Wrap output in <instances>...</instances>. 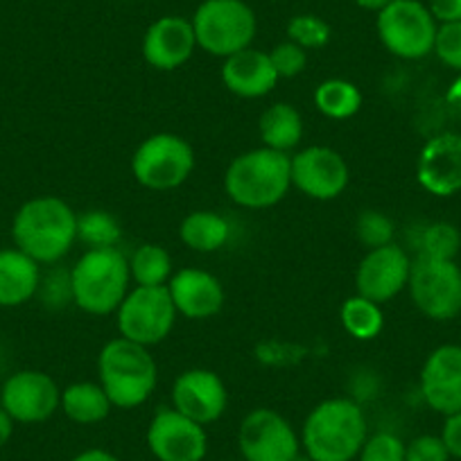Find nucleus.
<instances>
[{"label": "nucleus", "instance_id": "10", "mask_svg": "<svg viewBox=\"0 0 461 461\" xmlns=\"http://www.w3.org/2000/svg\"><path fill=\"white\" fill-rule=\"evenodd\" d=\"M411 303L428 319L450 321L461 314V269L455 260H437L419 256L411 260L410 283Z\"/></svg>", "mask_w": 461, "mask_h": 461}, {"label": "nucleus", "instance_id": "17", "mask_svg": "<svg viewBox=\"0 0 461 461\" xmlns=\"http://www.w3.org/2000/svg\"><path fill=\"white\" fill-rule=\"evenodd\" d=\"M420 396L429 410L443 416L461 411V346L434 348L420 369Z\"/></svg>", "mask_w": 461, "mask_h": 461}, {"label": "nucleus", "instance_id": "33", "mask_svg": "<svg viewBox=\"0 0 461 461\" xmlns=\"http://www.w3.org/2000/svg\"><path fill=\"white\" fill-rule=\"evenodd\" d=\"M407 443L393 432L369 434L357 461H405Z\"/></svg>", "mask_w": 461, "mask_h": 461}, {"label": "nucleus", "instance_id": "34", "mask_svg": "<svg viewBox=\"0 0 461 461\" xmlns=\"http://www.w3.org/2000/svg\"><path fill=\"white\" fill-rule=\"evenodd\" d=\"M432 52L443 66L461 73V21H456V23H438Z\"/></svg>", "mask_w": 461, "mask_h": 461}, {"label": "nucleus", "instance_id": "29", "mask_svg": "<svg viewBox=\"0 0 461 461\" xmlns=\"http://www.w3.org/2000/svg\"><path fill=\"white\" fill-rule=\"evenodd\" d=\"M122 238V226L111 212L86 211L77 215V242H84L88 249H104L118 247Z\"/></svg>", "mask_w": 461, "mask_h": 461}, {"label": "nucleus", "instance_id": "16", "mask_svg": "<svg viewBox=\"0 0 461 461\" xmlns=\"http://www.w3.org/2000/svg\"><path fill=\"white\" fill-rule=\"evenodd\" d=\"M172 407L203 428L217 423L229 407L224 380L211 369L184 371L172 383Z\"/></svg>", "mask_w": 461, "mask_h": 461}, {"label": "nucleus", "instance_id": "13", "mask_svg": "<svg viewBox=\"0 0 461 461\" xmlns=\"http://www.w3.org/2000/svg\"><path fill=\"white\" fill-rule=\"evenodd\" d=\"M59 402L61 389L46 371H16L0 387V405L5 407V411L16 423H43L55 416Z\"/></svg>", "mask_w": 461, "mask_h": 461}, {"label": "nucleus", "instance_id": "19", "mask_svg": "<svg viewBox=\"0 0 461 461\" xmlns=\"http://www.w3.org/2000/svg\"><path fill=\"white\" fill-rule=\"evenodd\" d=\"M197 50L193 23L184 16H161L143 37V57L152 68L172 73L188 64Z\"/></svg>", "mask_w": 461, "mask_h": 461}, {"label": "nucleus", "instance_id": "8", "mask_svg": "<svg viewBox=\"0 0 461 461\" xmlns=\"http://www.w3.org/2000/svg\"><path fill=\"white\" fill-rule=\"evenodd\" d=\"M194 149L176 134H154L136 148L131 157V175L143 188L175 190L190 179L194 170Z\"/></svg>", "mask_w": 461, "mask_h": 461}, {"label": "nucleus", "instance_id": "3", "mask_svg": "<svg viewBox=\"0 0 461 461\" xmlns=\"http://www.w3.org/2000/svg\"><path fill=\"white\" fill-rule=\"evenodd\" d=\"M97 383L111 405L134 410L148 402L158 384V366L148 346L118 337L102 346L97 356Z\"/></svg>", "mask_w": 461, "mask_h": 461}, {"label": "nucleus", "instance_id": "39", "mask_svg": "<svg viewBox=\"0 0 461 461\" xmlns=\"http://www.w3.org/2000/svg\"><path fill=\"white\" fill-rule=\"evenodd\" d=\"M446 104H447V113H450L452 121L461 127V73H459V77L450 84V88H447Z\"/></svg>", "mask_w": 461, "mask_h": 461}, {"label": "nucleus", "instance_id": "9", "mask_svg": "<svg viewBox=\"0 0 461 461\" xmlns=\"http://www.w3.org/2000/svg\"><path fill=\"white\" fill-rule=\"evenodd\" d=\"M176 308L166 285L140 287L134 285L115 310V326L125 339L140 346L161 344L167 339L176 323Z\"/></svg>", "mask_w": 461, "mask_h": 461}, {"label": "nucleus", "instance_id": "5", "mask_svg": "<svg viewBox=\"0 0 461 461\" xmlns=\"http://www.w3.org/2000/svg\"><path fill=\"white\" fill-rule=\"evenodd\" d=\"M292 188L290 154L256 148L238 154L224 172V193L249 211H265L285 199Z\"/></svg>", "mask_w": 461, "mask_h": 461}, {"label": "nucleus", "instance_id": "11", "mask_svg": "<svg viewBox=\"0 0 461 461\" xmlns=\"http://www.w3.org/2000/svg\"><path fill=\"white\" fill-rule=\"evenodd\" d=\"M238 447L245 461H292L301 452V434L281 411L258 407L242 419Z\"/></svg>", "mask_w": 461, "mask_h": 461}, {"label": "nucleus", "instance_id": "35", "mask_svg": "<svg viewBox=\"0 0 461 461\" xmlns=\"http://www.w3.org/2000/svg\"><path fill=\"white\" fill-rule=\"evenodd\" d=\"M269 59H272L274 70H276L278 77L292 79L305 70V66H308V52L287 39V41L276 43V46L269 50Z\"/></svg>", "mask_w": 461, "mask_h": 461}, {"label": "nucleus", "instance_id": "36", "mask_svg": "<svg viewBox=\"0 0 461 461\" xmlns=\"http://www.w3.org/2000/svg\"><path fill=\"white\" fill-rule=\"evenodd\" d=\"M405 461H450L441 434H420L405 447Z\"/></svg>", "mask_w": 461, "mask_h": 461}, {"label": "nucleus", "instance_id": "2", "mask_svg": "<svg viewBox=\"0 0 461 461\" xmlns=\"http://www.w3.org/2000/svg\"><path fill=\"white\" fill-rule=\"evenodd\" d=\"M369 423L351 398H328L312 407L301 429V447L312 461H356Z\"/></svg>", "mask_w": 461, "mask_h": 461}, {"label": "nucleus", "instance_id": "6", "mask_svg": "<svg viewBox=\"0 0 461 461\" xmlns=\"http://www.w3.org/2000/svg\"><path fill=\"white\" fill-rule=\"evenodd\" d=\"M190 23L199 50L220 59L251 48L258 32V21L245 0H203Z\"/></svg>", "mask_w": 461, "mask_h": 461}, {"label": "nucleus", "instance_id": "26", "mask_svg": "<svg viewBox=\"0 0 461 461\" xmlns=\"http://www.w3.org/2000/svg\"><path fill=\"white\" fill-rule=\"evenodd\" d=\"M314 106L330 121H348L362 109V91L348 79H326L314 88Z\"/></svg>", "mask_w": 461, "mask_h": 461}, {"label": "nucleus", "instance_id": "25", "mask_svg": "<svg viewBox=\"0 0 461 461\" xmlns=\"http://www.w3.org/2000/svg\"><path fill=\"white\" fill-rule=\"evenodd\" d=\"M59 410L77 425H95L102 423L111 414L109 396L102 389L100 383H73L61 389Z\"/></svg>", "mask_w": 461, "mask_h": 461}, {"label": "nucleus", "instance_id": "14", "mask_svg": "<svg viewBox=\"0 0 461 461\" xmlns=\"http://www.w3.org/2000/svg\"><path fill=\"white\" fill-rule=\"evenodd\" d=\"M148 447L157 461H203L208 434L175 407H161L148 425Z\"/></svg>", "mask_w": 461, "mask_h": 461}, {"label": "nucleus", "instance_id": "42", "mask_svg": "<svg viewBox=\"0 0 461 461\" xmlns=\"http://www.w3.org/2000/svg\"><path fill=\"white\" fill-rule=\"evenodd\" d=\"M353 3H356L357 7H362V10L375 12V14H378V12H383L392 0H353Z\"/></svg>", "mask_w": 461, "mask_h": 461}, {"label": "nucleus", "instance_id": "37", "mask_svg": "<svg viewBox=\"0 0 461 461\" xmlns=\"http://www.w3.org/2000/svg\"><path fill=\"white\" fill-rule=\"evenodd\" d=\"M441 438L443 443H446L450 456L461 459V411L446 416V423H443V429H441Z\"/></svg>", "mask_w": 461, "mask_h": 461}, {"label": "nucleus", "instance_id": "32", "mask_svg": "<svg viewBox=\"0 0 461 461\" xmlns=\"http://www.w3.org/2000/svg\"><path fill=\"white\" fill-rule=\"evenodd\" d=\"M356 236L366 249H380L393 242L396 224L380 211H362L356 220Z\"/></svg>", "mask_w": 461, "mask_h": 461}, {"label": "nucleus", "instance_id": "22", "mask_svg": "<svg viewBox=\"0 0 461 461\" xmlns=\"http://www.w3.org/2000/svg\"><path fill=\"white\" fill-rule=\"evenodd\" d=\"M41 265L16 247L0 249V308H21L41 290Z\"/></svg>", "mask_w": 461, "mask_h": 461}, {"label": "nucleus", "instance_id": "21", "mask_svg": "<svg viewBox=\"0 0 461 461\" xmlns=\"http://www.w3.org/2000/svg\"><path fill=\"white\" fill-rule=\"evenodd\" d=\"M220 75L226 91L238 97H249V100L269 95L281 79L274 70L269 52L256 50V48H247V50L226 57Z\"/></svg>", "mask_w": 461, "mask_h": 461}, {"label": "nucleus", "instance_id": "27", "mask_svg": "<svg viewBox=\"0 0 461 461\" xmlns=\"http://www.w3.org/2000/svg\"><path fill=\"white\" fill-rule=\"evenodd\" d=\"M127 260H130L131 283L140 287L167 285L175 274L170 254L166 247L157 245V242H145V245L136 247V251Z\"/></svg>", "mask_w": 461, "mask_h": 461}, {"label": "nucleus", "instance_id": "41", "mask_svg": "<svg viewBox=\"0 0 461 461\" xmlns=\"http://www.w3.org/2000/svg\"><path fill=\"white\" fill-rule=\"evenodd\" d=\"M14 425L16 420L7 414L5 407L0 405V447L5 446V443L12 438V434H14Z\"/></svg>", "mask_w": 461, "mask_h": 461}, {"label": "nucleus", "instance_id": "28", "mask_svg": "<svg viewBox=\"0 0 461 461\" xmlns=\"http://www.w3.org/2000/svg\"><path fill=\"white\" fill-rule=\"evenodd\" d=\"M339 321L344 330L353 337V339L369 341L383 332L384 314L380 303L366 299L362 294H353L341 303L339 308Z\"/></svg>", "mask_w": 461, "mask_h": 461}, {"label": "nucleus", "instance_id": "43", "mask_svg": "<svg viewBox=\"0 0 461 461\" xmlns=\"http://www.w3.org/2000/svg\"><path fill=\"white\" fill-rule=\"evenodd\" d=\"M292 461H312V459H310V456L303 452V447H301V452H299V455H296Z\"/></svg>", "mask_w": 461, "mask_h": 461}, {"label": "nucleus", "instance_id": "7", "mask_svg": "<svg viewBox=\"0 0 461 461\" xmlns=\"http://www.w3.org/2000/svg\"><path fill=\"white\" fill-rule=\"evenodd\" d=\"M380 43L398 59H423L434 50L438 23L420 0H392L375 21Z\"/></svg>", "mask_w": 461, "mask_h": 461}, {"label": "nucleus", "instance_id": "40", "mask_svg": "<svg viewBox=\"0 0 461 461\" xmlns=\"http://www.w3.org/2000/svg\"><path fill=\"white\" fill-rule=\"evenodd\" d=\"M70 461H121L113 452L104 450V447H88V450H82L79 455H75Z\"/></svg>", "mask_w": 461, "mask_h": 461}, {"label": "nucleus", "instance_id": "4", "mask_svg": "<svg viewBox=\"0 0 461 461\" xmlns=\"http://www.w3.org/2000/svg\"><path fill=\"white\" fill-rule=\"evenodd\" d=\"M70 301L82 312L104 317L118 310L131 290L130 260L118 247L86 249L68 272Z\"/></svg>", "mask_w": 461, "mask_h": 461}, {"label": "nucleus", "instance_id": "38", "mask_svg": "<svg viewBox=\"0 0 461 461\" xmlns=\"http://www.w3.org/2000/svg\"><path fill=\"white\" fill-rule=\"evenodd\" d=\"M429 12L437 23H456L461 21V0H429Z\"/></svg>", "mask_w": 461, "mask_h": 461}, {"label": "nucleus", "instance_id": "15", "mask_svg": "<svg viewBox=\"0 0 461 461\" xmlns=\"http://www.w3.org/2000/svg\"><path fill=\"white\" fill-rule=\"evenodd\" d=\"M410 274L411 258L396 242L369 249L356 269V292L383 305L407 290Z\"/></svg>", "mask_w": 461, "mask_h": 461}, {"label": "nucleus", "instance_id": "31", "mask_svg": "<svg viewBox=\"0 0 461 461\" xmlns=\"http://www.w3.org/2000/svg\"><path fill=\"white\" fill-rule=\"evenodd\" d=\"M287 39L308 50H321L330 41V25L314 14H296L287 23Z\"/></svg>", "mask_w": 461, "mask_h": 461}, {"label": "nucleus", "instance_id": "30", "mask_svg": "<svg viewBox=\"0 0 461 461\" xmlns=\"http://www.w3.org/2000/svg\"><path fill=\"white\" fill-rule=\"evenodd\" d=\"M461 249V233L450 221H432L420 230L419 256L437 260H455Z\"/></svg>", "mask_w": 461, "mask_h": 461}, {"label": "nucleus", "instance_id": "1", "mask_svg": "<svg viewBox=\"0 0 461 461\" xmlns=\"http://www.w3.org/2000/svg\"><path fill=\"white\" fill-rule=\"evenodd\" d=\"M12 240L39 265L59 263L77 242V212L55 194L28 199L14 212Z\"/></svg>", "mask_w": 461, "mask_h": 461}, {"label": "nucleus", "instance_id": "24", "mask_svg": "<svg viewBox=\"0 0 461 461\" xmlns=\"http://www.w3.org/2000/svg\"><path fill=\"white\" fill-rule=\"evenodd\" d=\"M179 238L194 254H215L230 240V224L212 211H193L181 220Z\"/></svg>", "mask_w": 461, "mask_h": 461}, {"label": "nucleus", "instance_id": "18", "mask_svg": "<svg viewBox=\"0 0 461 461\" xmlns=\"http://www.w3.org/2000/svg\"><path fill=\"white\" fill-rule=\"evenodd\" d=\"M420 188L434 197H452L461 190V134L443 131L423 145L416 161Z\"/></svg>", "mask_w": 461, "mask_h": 461}, {"label": "nucleus", "instance_id": "44", "mask_svg": "<svg viewBox=\"0 0 461 461\" xmlns=\"http://www.w3.org/2000/svg\"><path fill=\"white\" fill-rule=\"evenodd\" d=\"M236 461H245V459H236Z\"/></svg>", "mask_w": 461, "mask_h": 461}, {"label": "nucleus", "instance_id": "12", "mask_svg": "<svg viewBox=\"0 0 461 461\" xmlns=\"http://www.w3.org/2000/svg\"><path fill=\"white\" fill-rule=\"evenodd\" d=\"M292 188L317 202L337 199L348 185L351 170L337 149L310 145L290 157Z\"/></svg>", "mask_w": 461, "mask_h": 461}, {"label": "nucleus", "instance_id": "23", "mask_svg": "<svg viewBox=\"0 0 461 461\" xmlns=\"http://www.w3.org/2000/svg\"><path fill=\"white\" fill-rule=\"evenodd\" d=\"M258 136L263 148L290 154L303 139V118L299 109L287 102H276L260 113Z\"/></svg>", "mask_w": 461, "mask_h": 461}, {"label": "nucleus", "instance_id": "20", "mask_svg": "<svg viewBox=\"0 0 461 461\" xmlns=\"http://www.w3.org/2000/svg\"><path fill=\"white\" fill-rule=\"evenodd\" d=\"M166 287L170 292L176 314L185 319H194V321L211 319L224 305V287H221L220 278L203 269H176Z\"/></svg>", "mask_w": 461, "mask_h": 461}]
</instances>
